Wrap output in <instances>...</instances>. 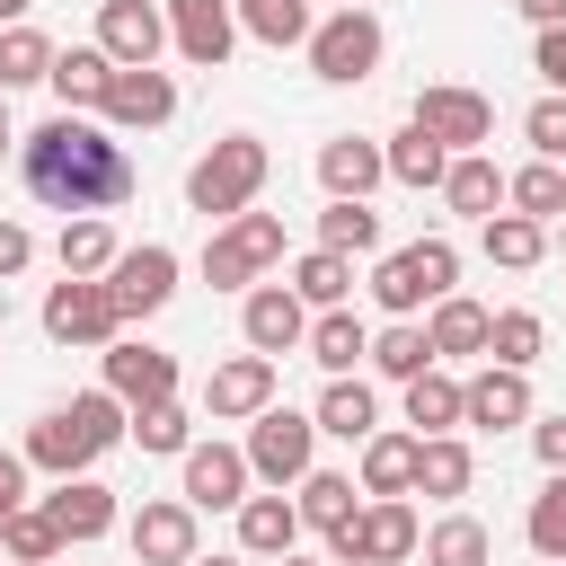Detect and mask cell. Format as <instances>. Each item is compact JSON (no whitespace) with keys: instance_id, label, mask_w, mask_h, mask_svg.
Listing matches in <instances>:
<instances>
[{"instance_id":"cell-8","label":"cell","mask_w":566,"mask_h":566,"mask_svg":"<svg viewBox=\"0 0 566 566\" xmlns=\"http://www.w3.org/2000/svg\"><path fill=\"white\" fill-rule=\"evenodd\" d=\"M265 265H283V221L274 212H239V221H221L212 239H203V283H256Z\"/></svg>"},{"instance_id":"cell-53","label":"cell","mask_w":566,"mask_h":566,"mask_svg":"<svg viewBox=\"0 0 566 566\" xmlns=\"http://www.w3.org/2000/svg\"><path fill=\"white\" fill-rule=\"evenodd\" d=\"M27 9H35V0H0V18H27Z\"/></svg>"},{"instance_id":"cell-40","label":"cell","mask_w":566,"mask_h":566,"mask_svg":"<svg viewBox=\"0 0 566 566\" xmlns=\"http://www.w3.org/2000/svg\"><path fill=\"white\" fill-rule=\"evenodd\" d=\"M539 345H548L539 310H495V318H486V354H495L504 371H531V363H539Z\"/></svg>"},{"instance_id":"cell-42","label":"cell","mask_w":566,"mask_h":566,"mask_svg":"<svg viewBox=\"0 0 566 566\" xmlns=\"http://www.w3.org/2000/svg\"><path fill=\"white\" fill-rule=\"evenodd\" d=\"M0 548H9L18 566H53V557H62V531H53L44 504H18V513L0 522Z\"/></svg>"},{"instance_id":"cell-14","label":"cell","mask_w":566,"mask_h":566,"mask_svg":"<svg viewBox=\"0 0 566 566\" xmlns=\"http://www.w3.org/2000/svg\"><path fill=\"white\" fill-rule=\"evenodd\" d=\"M106 389L124 398V416L133 407H159V398H177V354H159L142 336H115L106 345Z\"/></svg>"},{"instance_id":"cell-56","label":"cell","mask_w":566,"mask_h":566,"mask_svg":"<svg viewBox=\"0 0 566 566\" xmlns=\"http://www.w3.org/2000/svg\"><path fill=\"white\" fill-rule=\"evenodd\" d=\"M195 566H239V557H195Z\"/></svg>"},{"instance_id":"cell-28","label":"cell","mask_w":566,"mask_h":566,"mask_svg":"<svg viewBox=\"0 0 566 566\" xmlns=\"http://www.w3.org/2000/svg\"><path fill=\"white\" fill-rule=\"evenodd\" d=\"M442 203H451V212H469V221H486V212L504 203V168H495L486 150H460V159L442 168Z\"/></svg>"},{"instance_id":"cell-4","label":"cell","mask_w":566,"mask_h":566,"mask_svg":"<svg viewBox=\"0 0 566 566\" xmlns=\"http://www.w3.org/2000/svg\"><path fill=\"white\" fill-rule=\"evenodd\" d=\"M451 283H460V248L451 239H416V248H398V256L371 265V301L389 318H416V310L451 301Z\"/></svg>"},{"instance_id":"cell-22","label":"cell","mask_w":566,"mask_h":566,"mask_svg":"<svg viewBox=\"0 0 566 566\" xmlns=\"http://www.w3.org/2000/svg\"><path fill=\"white\" fill-rule=\"evenodd\" d=\"M106 80H115V62L97 53V44H53V71H44V88L62 97V115H88V106H106Z\"/></svg>"},{"instance_id":"cell-16","label":"cell","mask_w":566,"mask_h":566,"mask_svg":"<svg viewBox=\"0 0 566 566\" xmlns=\"http://www.w3.org/2000/svg\"><path fill=\"white\" fill-rule=\"evenodd\" d=\"M97 115H106V133H150V124H168V115H177V80H168L159 62H150V71H115Z\"/></svg>"},{"instance_id":"cell-29","label":"cell","mask_w":566,"mask_h":566,"mask_svg":"<svg viewBox=\"0 0 566 566\" xmlns=\"http://www.w3.org/2000/svg\"><path fill=\"white\" fill-rule=\"evenodd\" d=\"M416 548H424V566H495V531L478 513H442Z\"/></svg>"},{"instance_id":"cell-18","label":"cell","mask_w":566,"mask_h":566,"mask_svg":"<svg viewBox=\"0 0 566 566\" xmlns=\"http://www.w3.org/2000/svg\"><path fill=\"white\" fill-rule=\"evenodd\" d=\"M168 44H177L195 71H221V62H230V44H239L230 0H168Z\"/></svg>"},{"instance_id":"cell-19","label":"cell","mask_w":566,"mask_h":566,"mask_svg":"<svg viewBox=\"0 0 566 566\" xmlns=\"http://www.w3.org/2000/svg\"><path fill=\"white\" fill-rule=\"evenodd\" d=\"M133 557L142 566H195V504L186 495H159L133 513Z\"/></svg>"},{"instance_id":"cell-15","label":"cell","mask_w":566,"mask_h":566,"mask_svg":"<svg viewBox=\"0 0 566 566\" xmlns=\"http://www.w3.org/2000/svg\"><path fill=\"white\" fill-rule=\"evenodd\" d=\"M186 504L195 513H239L248 504V451L239 442H186Z\"/></svg>"},{"instance_id":"cell-24","label":"cell","mask_w":566,"mask_h":566,"mask_svg":"<svg viewBox=\"0 0 566 566\" xmlns=\"http://www.w3.org/2000/svg\"><path fill=\"white\" fill-rule=\"evenodd\" d=\"M478 248H486V265L531 274V265L548 256V221H531V212H486V221H478Z\"/></svg>"},{"instance_id":"cell-47","label":"cell","mask_w":566,"mask_h":566,"mask_svg":"<svg viewBox=\"0 0 566 566\" xmlns=\"http://www.w3.org/2000/svg\"><path fill=\"white\" fill-rule=\"evenodd\" d=\"M522 133H531V150H539V159H557V168H566V97H539V106L522 115Z\"/></svg>"},{"instance_id":"cell-32","label":"cell","mask_w":566,"mask_h":566,"mask_svg":"<svg viewBox=\"0 0 566 566\" xmlns=\"http://www.w3.org/2000/svg\"><path fill=\"white\" fill-rule=\"evenodd\" d=\"M363 495H416V433H363Z\"/></svg>"},{"instance_id":"cell-33","label":"cell","mask_w":566,"mask_h":566,"mask_svg":"<svg viewBox=\"0 0 566 566\" xmlns=\"http://www.w3.org/2000/svg\"><path fill=\"white\" fill-rule=\"evenodd\" d=\"M407 424H416V442H424V433H460V380H451L442 363L407 380Z\"/></svg>"},{"instance_id":"cell-43","label":"cell","mask_w":566,"mask_h":566,"mask_svg":"<svg viewBox=\"0 0 566 566\" xmlns=\"http://www.w3.org/2000/svg\"><path fill=\"white\" fill-rule=\"evenodd\" d=\"M522 539H531L548 566H566V469H548V486L531 495V522H522Z\"/></svg>"},{"instance_id":"cell-17","label":"cell","mask_w":566,"mask_h":566,"mask_svg":"<svg viewBox=\"0 0 566 566\" xmlns=\"http://www.w3.org/2000/svg\"><path fill=\"white\" fill-rule=\"evenodd\" d=\"M274 407V363L265 354H230L212 380H203V416L212 424H248V416H265Z\"/></svg>"},{"instance_id":"cell-38","label":"cell","mask_w":566,"mask_h":566,"mask_svg":"<svg viewBox=\"0 0 566 566\" xmlns=\"http://www.w3.org/2000/svg\"><path fill=\"white\" fill-rule=\"evenodd\" d=\"M371 363H380V380H416V371H433V345H424V318H389L380 336H371Z\"/></svg>"},{"instance_id":"cell-50","label":"cell","mask_w":566,"mask_h":566,"mask_svg":"<svg viewBox=\"0 0 566 566\" xmlns=\"http://www.w3.org/2000/svg\"><path fill=\"white\" fill-rule=\"evenodd\" d=\"M27 256H35L27 221H0V283H9V274H27Z\"/></svg>"},{"instance_id":"cell-36","label":"cell","mask_w":566,"mask_h":566,"mask_svg":"<svg viewBox=\"0 0 566 566\" xmlns=\"http://www.w3.org/2000/svg\"><path fill=\"white\" fill-rule=\"evenodd\" d=\"M380 168H389L398 186H433V195H442V168H451V150H442V142L424 133V124H407V133H398V142L380 150Z\"/></svg>"},{"instance_id":"cell-13","label":"cell","mask_w":566,"mask_h":566,"mask_svg":"<svg viewBox=\"0 0 566 566\" xmlns=\"http://www.w3.org/2000/svg\"><path fill=\"white\" fill-rule=\"evenodd\" d=\"M239 336H248V354H292L301 336H310V310L292 301V283H248V301H239Z\"/></svg>"},{"instance_id":"cell-6","label":"cell","mask_w":566,"mask_h":566,"mask_svg":"<svg viewBox=\"0 0 566 566\" xmlns=\"http://www.w3.org/2000/svg\"><path fill=\"white\" fill-rule=\"evenodd\" d=\"M310 71L318 80H336V88H354V80H371L380 71V53H389V35H380V18L371 9H327L318 27H310Z\"/></svg>"},{"instance_id":"cell-3","label":"cell","mask_w":566,"mask_h":566,"mask_svg":"<svg viewBox=\"0 0 566 566\" xmlns=\"http://www.w3.org/2000/svg\"><path fill=\"white\" fill-rule=\"evenodd\" d=\"M265 168H274V150H265L256 133H221V142H212V150L186 168V203H195L203 221H239V212L256 203Z\"/></svg>"},{"instance_id":"cell-41","label":"cell","mask_w":566,"mask_h":566,"mask_svg":"<svg viewBox=\"0 0 566 566\" xmlns=\"http://www.w3.org/2000/svg\"><path fill=\"white\" fill-rule=\"evenodd\" d=\"M318 248L327 256H371L380 248V212L371 203H327L318 212Z\"/></svg>"},{"instance_id":"cell-21","label":"cell","mask_w":566,"mask_h":566,"mask_svg":"<svg viewBox=\"0 0 566 566\" xmlns=\"http://www.w3.org/2000/svg\"><path fill=\"white\" fill-rule=\"evenodd\" d=\"M380 177H389V168H380V142H363V133L318 142V186H327V203H363Z\"/></svg>"},{"instance_id":"cell-25","label":"cell","mask_w":566,"mask_h":566,"mask_svg":"<svg viewBox=\"0 0 566 566\" xmlns=\"http://www.w3.org/2000/svg\"><path fill=\"white\" fill-rule=\"evenodd\" d=\"M301 345H310V363H318V371H327V380H354V363H363V354H371V327H363V318H354V310H318V318H310V336H301Z\"/></svg>"},{"instance_id":"cell-27","label":"cell","mask_w":566,"mask_h":566,"mask_svg":"<svg viewBox=\"0 0 566 566\" xmlns=\"http://www.w3.org/2000/svg\"><path fill=\"white\" fill-rule=\"evenodd\" d=\"M292 539H301V513H292L283 486L239 504V548H248V557H292Z\"/></svg>"},{"instance_id":"cell-44","label":"cell","mask_w":566,"mask_h":566,"mask_svg":"<svg viewBox=\"0 0 566 566\" xmlns=\"http://www.w3.org/2000/svg\"><path fill=\"white\" fill-rule=\"evenodd\" d=\"M53 256H62V274L97 283V274L115 265V230H106V221H62V248H53Z\"/></svg>"},{"instance_id":"cell-58","label":"cell","mask_w":566,"mask_h":566,"mask_svg":"<svg viewBox=\"0 0 566 566\" xmlns=\"http://www.w3.org/2000/svg\"><path fill=\"white\" fill-rule=\"evenodd\" d=\"M336 9H363V0H336Z\"/></svg>"},{"instance_id":"cell-12","label":"cell","mask_w":566,"mask_h":566,"mask_svg":"<svg viewBox=\"0 0 566 566\" xmlns=\"http://www.w3.org/2000/svg\"><path fill=\"white\" fill-rule=\"evenodd\" d=\"M159 44H168V9H150V0H97V53L115 71H150Z\"/></svg>"},{"instance_id":"cell-39","label":"cell","mask_w":566,"mask_h":566,"mask_svg":"<svg viewBox=\"0 0 566 566\" xmlns=\"http://www.w3.org/2000/svg\"><path fill=\"white\" fill-rule=\"evenodd\" d=\"M504 203H513V212H531V221H566V168H557V159L513 168V177H504Z\"/></svg>"},{"instance_id":"cell-7","label":"cell","mask_w":566,"mask_h":566,"mask_svg":"<svg viewBox=\"0 0 566 566\" xmlns=\"http://www.w3.org/2000/svg\"><path fill=\"white\" fill-rule=\"evenodd\" d=\"M248 478H265V486H301L310 469H318V424L301 416V407H265V416H248Z\"/></svg>"},{"instance_id":"cell-10","label":"cell","mask_w":566,"mask_h":566,"mask_svg":"<svg viewBox=\"0 0 566 566\" xmlns=\"http://www.w3.org/2000/svg\"><path fill=\"white\" fill-rule=\"evenodd\" d=\"M44 336L53 345H115L124 336V318H115V292L106 283H80V274H62L53 292H44Z\"/></svg>"},{"instance_id":"cell-51","label":"cell","mask_w":566,"mask_h":566,"mask_svg":"<svg viewBox=\"0 0 566 566\" xmlns=\"http://www.w3.org/2000/svg\"><path fill=\"white\" fill-rule=\"evenodd\" d=\"M27 504V451H0V522Z\"/></svg>"},{"instance_id":"cell-26","label":"cell","mask_w":566,"mask_h":566,"mask_svg":"<svg viewBox=\"0 0 566 566\" xmlns=\"http://www.w3.org/2000/svg\"><path fill=\"white\" fill-rule=\"evenodd\" d=\"M469 478H478V460H469V442H460V433H424V442H416V495L460 504V495H469Z\"/></svg>"},{"instance_id":"cell-30","label":"cell","mask_w":566,"mask_h":566,"mask_svg":"<svg viewBox=\"0 0 566 566\" xmlns=\"http://www.w3.org/2000/svg\"><path fill=\"white\" fill-rule=\"evenodd\" d=\"M486 318L495 310H478V301H433V318H424V345H433V363H451V354H486Z\"/></svg>"},{"instance_id":"cell-35","label":"cell","mask_w":566,"mask_h":566,"mask_svg":"<svg viewBox=\"0 0 566 566\" xmlns=\"http://www.w3.org/2000/svg\"><path fill=\"white\" fill-rule=\"evenodd\" d=\"M230 18H239L256 44H274V53H283V44H310V27H318L310 0H230Z\"/></svg>"},{"instance_id":"cell-23","label":"cell","mask_w":566,"mask_h":566,"mask_svg":"<svg viewBox=\"0 0 566 566\" xmlns=\"http://www.w3.org/2000/svg\"><path fill=\"white\" fill-rule=\"evenodd\" d=\"M44 513H53L62 539H106V531H115V486H97V478H62V486L44 495Z\"/></svg>"},{"instance_id":"cell-54","label":"cell","mask_w":566,"mask_h":566,"mask_svg":"<svg viewBox=\"0 0 566 566\" xmlns=\"http://www.w3.org/2000/svg\"><path fill=\"white\" fill-rule=\"evenodd\" d=\"M0 142H9V88H0Z\"/></svg>"},{"instance_id":"cell-20","label":"cell","mask_w":566,"mask_h":566,"mask_svg":"<svg viewBox=\"0 0 566 566\" xmlns=\"http://www.w3.org/2000/svg\"><path fill=\"white\" fill-rule=\"evenodd\" d=\"M460 424H486V433L531 424V380H522V371H504V363H486L478 380H460Z\"/></svg>"},{"instance_id":"cell-49","label":"cell","mask_w":566,"mask_h":566,"mask_svg":"<svg viewBox=\"0 0 566 566\" xmlns=\"http://www.w3.org/2000/svg\"><path fill=\"white\" fill-rule=\"evenodd\" d=\"M531 451H539V460H548V469H566V407H557V416H539V424H531Z\"/></svg>"},{"instance_id":"cell-37","label":"cell","mask_w":566,"mask_h":566,"mask_svg":"<svg viewBox=\"0 0 566 566\" xmlns=\"http://www.w3.org/2000/svg\"><path fill=\"white\" fill-rule=\"evenodd\" d=\"M345 292H354V256L310 248V256L292 265V301H301V310H345Z\"/></svg>"},{"instance_id":"cell-34","label":"cell","mask_w":566,"mask_h":566,"mask_svg":"<svg viewBox=\"0 0 566 566\" xmlns=\"http://www.w3.org/2000/svg\"><path fill=\"white\" fill-rule=\"evenodd\" d=\"M292 513H301V522L327 539V531H345L363 504H354V478H336V469H310V478H301V495H292Z\"/></svg>"},{"instance_id":"cell-46","label":"cell","mask_w":566,"mask_h":566,"mask_svg":"<svg viewBox=\"0 0 566 566\" xmlns=\"http://www.w3.org/2000/svg\"><path fill=\"white\" fill-rule=\"evenodd\" d=\"M142 451H186L195 442V416L177 407V398H159V407H133V424H124Z\"/></svg>"},{"instance_id":"cell-45","label":"cell","mask_w":566,"mask_h":566,"mask_svg":"<svg viewBox=\"0 0 566 566\" xmlns=\"http://www.w3.org/2000/svg\"><path fill=\"white\" fill-rule=\"evenodd\" d=\"M53 71V35L44 27H0V88H27Z\"/></svg>"},{"instance_id":"cell-52","label":"cell","mask_w":566,"mask_h":566,"mask_svg":"<svg viewBox=\"0 0 566 566\" xmlns=\"http://www.w3.org/2000/svg\"><path fill=\"white\" fill-rule=\"evenodd\" d=\"M513 9H522L531 27H566V0H513Z\"/></svg>"},{"instance_id":"cell-55","label":"cell","mask_w":566,"mask_h":566,"mask_svg":"<svg viewBox=\"0 0 566 566\" xmlns=\"http://www.w3.org/2000/svg\"><path fill=\"white\" fill-rule=\"evenodd\" d=\"M274 566H327V557H274Z\"/></svg>"},{"instance_id":"cell-31","label":"cell","mask_w":566,"mask_h":566,"mask_svg":"<svg viewBox=\"0 0 566 566\" xmlns=\"http://www.w3.org/2000/svg\"><path fill=\"white\" fill-rule=\"evenodd\" d=\"M318 433H336V442H363V433H380V398H371V380H327V398H318V416H310Z\"/></svg>"},{"instance_id":"cell-9","label":"cell","mask_w":566,"mask_h":566,"mask_svg":"<svg viewBox=\"0 0 566 566\" xmlns=\"http://www.w3.org/2000/svg\"><path fill=\"white\" fill-rule=\"evenodd\" d=\"M97 283L115 292V318H150V310H168V301H177V248H159V239L115 248V265H106Z\"/></svg>"},{"instance_id":"cell-48","label":"cell","mask_w":566,"mask_h":566,"mask_svg":"<svg viewBox=\"0 0 566 566\" xmlns=\"http://www.w3.org/2000/svg\"><path fill=\"white\" fill-rule=\"evenodd\" d=\"M539 80H548V97H566V27H539Z\"/></svg>"},{"instance_id":"cell-57","label":"cell","mask_w":566,"mask_h":566,"mask_svg":"<svg viewBox=\"0 0 566 566\" xmlns=\"http://www.w3.org/2000/svg\"><path fill=\"white\" fill-rule=\"evenodd\" d=\"M557 248H566V221H557Z\"/></svg>"},{"instance_id":"cell-11","label":"cell","mask_w":566,"mask_h":566,"mask_svg":"<svg viewBox=\"0 0 566 566\" xmlns=\"http://www.w3.org/2000/svg\"><path fill=\"white\" fill-rule=\"evenodd\" d=\"M407 124H424V133H433V142L460 159V150H478V142L495 133V106H486L478 88H451V80H433V88H416V115H407Z\"/></svg>"},{"instance_id":"cell-1","label":"cell","mask_w":566,"mask_h":566,"mask_svg":"<svg viewBox=\"0 0 566 566\" xmlns=\"http://www.w3.org/2000/svg\"><path fill=\"white\" fill-rule=\"evenodd\" d=\"M18 177L35 203L53 212H80V221H106L124 195H133V150L88 124V115H44L27 142H18Z\"/></svg>"},{"instance_id":"cell-5","label":"cell","mask_w":566,"mask_h":566,"mask_svg":"<svg viewBox=\"0 0 566 566\" xmlns=\"http://www.w3.org/2000/svg\"><path fill=\"white\" fill-rule=\"evenodd\" d=\"M416 539H424L416 504L407 495H371L345 531H327V566H398V557H416Z\"/></svg>"},{"instance_id":"cell-2","label":"cell","mask_w":566,"mask_h":566,"mask_svg":"<svg viewBox=\"0 0 566 566\" xmlns=\"http://www.w3.org/2000/svg\"><path fill=\"white\" fill-rule=\"evenodd\" d=\"M124 398L115 389H80L71 407H44L35 416V433H27V469H53V478H88V460L97 451H115L124 442Z\"/></svg>"}]
</instances>
